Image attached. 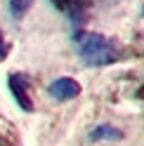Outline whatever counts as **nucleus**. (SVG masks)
<instances>
[{"instance_id": "1", "label": "nucleus", "mask_w": 144, "mask_h": 146, "mask_svg": "<svg viewBox=\"0 0 144 146\" xmlns=\"http://www.w3.org/2000/svg\"><path fill=\"white\" fill-rule=\"evenodd\" d=\"M76 45H78V54L87 66H109V64L118 61L121 52L116 50V45L104 38L99 33H78L76 35Z\"/></svg>"}, {"instance_id": "2", "label": "nucleus", "mask_w": 144, "mask_h": 146, "mask_svg": "<svg viewBox=\"0 0 144 146\" xmlns=\"http://www.w3.org/2000/svg\"><path fill=\"white\" fill-rule=\"evenodd\" d=\"M50 94L55 99H59V102H69V99H76L80 94V85L73 78H57L50 85Z\"/></svg>"}, {"instance_id": "3", "label": "nucleus", "mask_w": 144, "mask_h": 146, "mask_svg": "<svg viewBox=\"0 0 144 146\" xmlns=\"http://www.w3.org/2000/svg\"><path fill=\"white\" fill-rule=\"evenodd\" d=\"M26 85H29L26 76H21V73H12L10 76V90H12V94L17 99V104H19L24 111H33V104H31V97H29Z\"/></svg>"}, {"instance_id": "4", "label": "nucleus", "mask_w": 144, "mask_h": 146, "mask_svg": "<svg viewBox=\"0 0 144 146\" xmlns=\"http://www.w3.org/2000/svg\"><path fill=\"white\" fill-rule=\"evenodd\" d=\"M52 5L57 7V10H61V12H66L69 17H71V21H73L76 26L85 19V10H87V0H50Z\"/></svg>"}, {"instance_id": "5", "label": "nucleus", "mask_w": 144, "mask_h": 146, "mask_svg": "<svg viewBox=\"0 0 144 146\" xmlns=\"http://www.w3.org/2000/svg\"><path fill=\"white\" fill-rule=\"evenodd\" d=\"M118 137H121V130H116V127H111V125H99V127H95V130L90 132V139H92V141L118 139Z\"/></svg>"}, {"instance_id": "6", "label": "nucleus", "mask_w": 144, "mask_h": 146, "mask_svg": "<svg viewBox=\"0 0 144 146\" xmlns=\"http://www.w3.org/2000/svg\"><path fill=\"white\" fill-rule=\"evenodd\" d=\"M33 5V0H10V12L14 19H21L24 12L29 10V7Z\"/></svg>"}, {"instance_id": "7", "label": "nucleus", "mask_w": 144, "mask_h": 146, "mask_svg": "<svg viewBox=\"0 0 144 146\" xmlns=\"http://www.w3.org/2000/svg\"><path fill=\"white\" fill-rule=\"evenodd\" d=\"M3 57H7V42L3 38V33H0V59H3Z\"/></svg>"}, {"instance_id": "8", "label": "nucleus", "mask_w": 144, "mask_h": 146, "mask_svg": "<svg viewBox=\"0 0 144 146\" xmlns=\"http://www.w3.org/2000/svg\"><path fill=\"white\" fill-rule=\"evenodd\" d=\"M142 14H144V10H142Z\"/></svg>"}]
</instances>
